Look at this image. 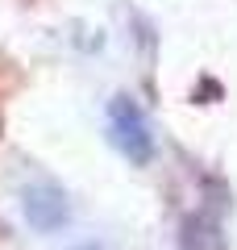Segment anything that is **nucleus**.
I'll list each match as a JSON object with an SVG mask.
<instances>
[{"instance_id": "obj_2", "label": "nucleus", "mask_w": 237, "mask_h": 250, "mask_svg": "<svg viewBox=\"0 0 237 250\" xmlns=\"http://www.w3.org/2000/svg\"><path fill=\"white\" fill-rule=\"evenodd\" d=\"M21 213L38 233H59L71 221V200L54 179H34L21 188Z\"/></svg>"}, {"instance_id": "obj_1", "label": "nucleus", "mask_w": 237, "mask_h": 250, "mask_svg": "<svg viewBox=\"0 0 237 250\" xmlns=\"http://www.w3.org/2000/svg\"><path fill=\"white\" fill-rule=\"evenodd\" d=\"M108 138L113 146L133 163V167H146L154 159V134H150V121L129 96H117L108 104Z\"/></svg>"}, {"instance_id": "obj_4", "label": "nucleus", "mask_w": 237, "mask_h": 250, "mask_svg": "<svg viewBox=\"0 0 237 250\" xmlns=\"http://www.w3.org/2000/svg\"><path fill=\"white\" fill-rule=\"evenodd\" d=\"M71 250H104V246H100V242H75Z\"/></svg>"}, {"instance_id": "obj_3", "label": "nucleus", "mask_w": 237, "mask_h": 250, "mask_svg": "<svg viewBox=\"0 0 237 250\" xmlns=\"http://www.w3.org/2000/svg\"><path fill=\"white\" fill-rule=\"evenodd\" d=\"M220 246V225L217 217L204 208V213H192L183 221V233H179V250H217Z\"/></svg>"}]
</instances>
